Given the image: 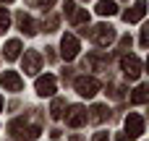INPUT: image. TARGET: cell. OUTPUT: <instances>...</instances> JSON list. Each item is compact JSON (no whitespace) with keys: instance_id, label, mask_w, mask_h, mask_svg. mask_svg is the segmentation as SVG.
<instances>
[{"instance_id":"obj_1","label":"cell","mask_w":149,"mask_h":141,"mask_svg":"<svg viewBox=\"0 0 149 141\" xmlns=\"http://www.w3.org/2000/svg\"><path fill=\"white\" fill-rule=\"evenodd\" d=\"M92 39H94V44L107 47V44L115 42V29H113L110 24H97V26L92 29Z\"/></svg>"},{"instance_id":"obj_2","label":"cell","mask_w":149,"mask_h":141,"mask_svg":"<svg viewBox=\"0 0 149 141\" xmlns=\"http://www.w3.org/2000/svg\"><path fill=\"white\" fill-rule=\"evenodd\" d=\"M120 68H123V76H126L128 81H136V78L141 76V60H139L136 55H123V58H120Z\"/></svg>"},{"instance_id":"obj_3","label":"cell","mask_w":149,"mask_h":141,"mask_svg":"<svg viewBox=\"0 0 149 141\" xmlns=\"http://www.w3.org/2000/svg\"><path fill=\"white\" fill-rule=\"evenodd\" d=\"M79 50H81L79 37H73V34H63V39H60V55H63V60H73V58L79 55Z\"/></svg>"},{"instance_id":"obj_4","label":"cell","mask_w":149,"mask_h":141,"mask_svg":"<svg viewBox=\"0 0 149 141\" xmlns=\"http://www.w3.org/2000/svg\"><path fill=\"white\" fill-rule=\"evenodd\" d=\"M73 86H76V92H79L81 97H94V94L100 92V81L92 78V76H79V78L73 81Z\"/></svg>"},{"instance_id":"obj_5","label":"cell","mask_w":149,"mask_h":141,"mask_svg":"<svg viewBox=\"0 0 149 141\" xmlns=\"http://www.w3.org/2000/svg\"><path fill=\"white\" fill-rule=\"evenodd\" d=\"M123 126H126V136H128V139H139V136L144 133V118H141L139 113H128Z\"/></svg>"},{"instance_id":"obj_6","label":"cell","mask_w":149,"mask_h":141,"mask_svg":"<svg viewBox=\"0 0 149 141\" xmlns=\"http://www.w3.org/2000/svg\"><path fill=\"white\" fill-rule=\"evenodd\" d=\"M0 84H3V89H8V92H21V89H24V78H21L16 71H3V73H0Z\"/></svg>"},{"instance_id":"obj_7","label":"cell","mask_w":149,"mask_h":141,"mask_svg":"<svg viewBox=\"0 0 149 141\" xmlns=\"http://www.w3.org/2000/svg\"><path fill=\"white\" fill-rule=\"evenodd\" d=\"M144 13H147V0H136L128 10L123 13V21H126V24H136V21L144 18Z\"/></svg>"},{"instance_id":"obj_8","label":"cell","mask_w":149,"mask_h":141,"mask_svg":"<svg viewBox=\"0 0 149 141\" xmlns=\"http://www.w3.org/2000/svg\"><path fill=\"white\" fill-rule=\"evenodd\" d=\"M55 89H58V81H55V76H39L37 78V94L39 97H52L55 94Z\"/></svg>"},{"instance_id":"obj_9","label":"cell","mask_w":149,"mask_h":141,"mask_svg":"<svg viewBox=\"0 0 149 141\" xmlns=\"http://www.w3.org/2000/svg\"><path fill=\"white\" fill-rule=\"evenodd\" d=\"M65 123H68L71 128H81V126H86V110H84L81 105H73V107L68 110V115H65Z\"/></svg>"},{"instance_id":"obj_10","label":"cell","mask_w":149,"mask_h":141,"mask_svg":"<svg viewBox=\"0 0 149 141\" xmlns=\"http://www.w3.org/2000/svg\"><path fill=\"white\" fill-rule=\"evenodd\" d=\"M39 65H42V55H39L37 50H29V52H24V73L34 76V73L39 71Z\"/></svg>"},{"instance_id":"obj_11","label":"cell","mask_w":149,"mask_h":141,"mask_svg":"<svg viewBox=\"0 0 149 141\" xmlns=\"http://www.w3.org/2000/svg\"><path fill=\"white\" fill-rule=\"evenodd\" d=\"M107 65V58L102 55V52H92V55H86V60H84V68L86 71H102Z\"/></svg>"},{"instance_id":"obj_12","label":"cell","mask_w":149,"mask_h":141,"mask_svg":"<svg viewBox=\"0 0 149 141\" xmlns=\"http://www.w3.org/2000/svg\"><path fill=\"white\" fill-rule=\"evenodd\" d=\"M105 118H110V110H107L105 105H92V110H89L86 120H89V123H102Z\"/></svg>"},{"instance_id":"obj_13","label":"cell","mask_w":149,"mask_h":141,"mask_svg":"<svg viewBox=\"0 0 149 141\" xmlns=\"http://www.w3.org/2000/svg\"><path fill=\"white\" fill-rule=\"evenodd\" d=\"M18 29H21L26 37L37 34V24H34V21H31V16H26V13H18Z\"/></svg>"},{"instance_id":"obj_14","label":"cell","mask_w":149,"mask_h":141,"mask_svg":"<svg viewBox=\"0 0 149 141\" xmlns=\"http://www.w3.org/2000/svg\"><path fill=\"white\" fill-rule=\"evenodd\" d=\"M97 13H100V16H115V13H118L115 0H97Z\"/></svg>"},{"instance_id":"obj_15","label":"cell","mask_w":149,"mask_h":141,"mask_svg":"<svg viewBox=\"0 0 149 141\" xmlns=\"http://www.w3.org/2000/svg\"><path fill=\"white\" fill-rule=\"evenodd\" d=\"M18 55H21V42H18V39L5 42V60H16Z\"/></svg>"},{"instance_id":"obj_16","label":"cell","mask_w":149,"mask_h":141,"mask_svg":"<svg viewBox=\"0 0 149 141\" xmlns=\"http://www.w3.org/2000/svg\"><path fill=\"white\" fill-rule=\"evenodd\" d=\"M71 21H73L76 26H86V24H89V10H86V8H79V10H73Z\"/></svg>"},{"instance_id":"obj_17","label":"cell","mask_w":149,"mask_h":141,"mask_svg":"<svg viewBox=\"0 0 149 141\" xmlns=\"http://www.w3.org/2000/svg\"><path fill=\"white\" fill-rule=\"evenodd\" d=\"M63 110H65V99L63 97H55L52 99V107H50V115L58 120V118H63Z\"/></svg>"},{"instance_id":"obj_18","label":"cell","mask_w":149,"mask_h":141,"mask_svg":"<svg viewBox=\"0 0 149 141\" xmlns=\"http://www.w3.org/2000/svg\"><path fill=\"white\" fill-rule=\"evenodd\" d=\"M149 89H147V84H141V86H136V89H134V97H131V99H134V105H144V102H147V94Z\"/></svg>"},{"instance_id":"obj_19","label":"cell","mask_w":149,"mask_h":141,"mask_svg":"<svg viewBox=\"0 0 149 141\" xmlns=\"http://www.w3.org/2000/svg\"><path fill=\"white\" fill-rule=\"evenodd\" d=\"M37 136H39V126H26L18 139L21 141H37Z\"/></svg>"},{"instance_id":"obj_20","label":"cell","mask_w":149,"mask_h":141,"mask_svg":"<svg viewBox=\"0 0 149 141\" xmlns=\"http://www.w3.org/2000/svg\"><path fill=\"white\" fill-rule=\"evenodd\" d=\"M26 128V120L24 118H16L10 126H8V131H10V136H21V131Z\"/></svg>"},{"instance_id":"obj_21","label":"cell","mask_w":149,"mask_h":141,"mask_svg":"<svg viewBox=\"0 0 149 141\" xmlns=\"http://www.w3.org/2000/svg\"><path fill=\"white\" fill-rule=\"evenodd\" d=\"M8 26H10V16H8L5 8H0V31H5Z\"/></svg>"},{"instance_id":"obj_22","label":"cell","mask_w":149,"mask_h":141,"mask_svg":"<svg viewBox=\"0 0 149 141\" xmlns=\"http://www.w3.org/2000/svg\"><path fill=\"white\" fill-rule=\"evenodd\" d=\"M58 29V16H47V21H45V31H55Z\"/></svg>"},{"instance_id":"obj_23","label":"cell","mask_w":149,"mask_h":141,"mask_svg":"<svg viewBox=\"0 0 149 141\" xmlns=\"http://www.w3.org/2000/svg\"><path fill=\"white\" fill-rule=\"evenodd\" d=\"M147 42H149V26H144V29H141V37H139V44L147 47Z\"/></svg>"},{"instance_id":"obj_24","label":"cell","mask_w":149,"mask_h":141,"mask_svg":"<svg viewBox=\"0 0 149 141\" xmlns=\"http://www.w3.org/2000/svg\"><path fill=\"white\" fill-rule=\"evenodd\" d=\"M63 10H65V16L71 18V16H73V10H76V5H73L71 0H65V3H63Z\"/></svg>"},{"instance_id":"obj_25","label":"cell","mask_w":149,"mask_h":141,"mask_svg":"<svg viewBox=\"0 0 149 141\" xmlns=\"http://www.w3.org/2000/svg\"><path fill=\"white\" fill-rule=\"evenodd\" d=\"M120 47H123V50H126V47H131V37H128V34H126V37H120Z\"/></svg>"},{"instance_id":"obj_26","label":"cell","mask_w":149,"mask_h":141,"mask_svg":"<svg viewBox=\"0 0 149 141\" xmlns=\"http://www.w3.org/2000/svg\"><path fill=\"white\" fill-rule=\"evenodd\" d=\"M55 3H58V0H39V5H42V8H45V10H47V8H52V5H55Z\"/></svg>"},{"instance_id":"obj_27","label":"cell","mask_w":149,"mask_h":141,"mask_svg":"<svg viewBox=\"0 0 149 141\" xmlns=\"http://www.w3.org/2000/svg\"><path fill=\"white\" fill-rule=\"evenodd\" d=\"M92 141H110V139H107V133L100 131V133H94V139H92Z\"/></svg>"},{"instance_id":"obj_28","label":"cell","mask_w":149,"mask_h":141,"mask_svg":"<svg viewBox=\"0 0 149 141\" xmlns=\"http://www.w3.org/2000/svg\"><path fill=\"white\" fill-rule=\"evenodd\" d=\"M115 141H131V139H128L126 133H120V136H118V139H115Z\"/></svg>"},{"instance_id":"obj_29","label":"cell","mask_w":149,"mask_h":141,"mask_svg":"<svg viewBox=\"0 0 149 141\" xmlns=\"http://www.w3.org/2000/svg\"><path fill=\"white\" fill-rule=\"evenodd\" d=\"M0 110H3V97H0Z\"/></svg>"},{"instance_id":"obj_30","label":"cell","mask_w":149,"mask_h":141,"mask_svg":"<svg viewBox=\"0 0 149 141\" xmlns=\"http://www.w3.org/2000/svg\"><path fill=\"white\" fill-rule=\"evenodd\" d=\"M0 3H13V0H0Z\"/></svg>"}]
</instances>
